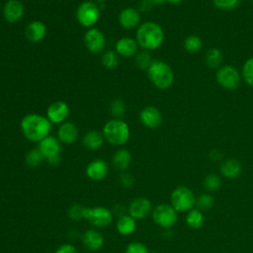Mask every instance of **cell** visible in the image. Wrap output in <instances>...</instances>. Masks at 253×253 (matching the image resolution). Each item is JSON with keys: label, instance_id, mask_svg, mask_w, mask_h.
<instances>
[{"label": "cell", "instance_id": "obj_6", "mask_svg": "<svg viewBox=\"0 0 253 253\" xmlns=\"http://www.w3.org/2000/svg\"><path fill=\"white\" fill-rule=\"evenodd\" d=\"M170 203L177 211H189L196 205V197L190 188L179 186L171 193Z\"/></svg>", "mask_w": 253, "mask_h": 253}, {"label": "cell", "instance_id": "obj_27", "mask_svg": "<svg viewBox=\"0 0 253 253\" xmlns=\"http://www.w3.org/2000/svg\"><path fill=\"white\" fill-rule=\"evenodd\" d=\"M186 222L188 226H190L193 229H199L203 226L205 222V216L202 211L198 209H192L188 211L186 215Z\"/></svg>", "mask_w": 253, "mask_h": 253}, {"label": "cell", "instance_id": "obj_46", "mask_svg": "<svg viewBox=\"0 0 253 253\" xmlns=\"http://www.w3.org/2000/svg\"><path fill=\"white\" fill-rule=\"evenodd\" d=\"M0 10H2V3H1V0H0Z\"/></svg>", "mask_w": 253, "mask_h": 253}, {"label": "cell", "instance_id": "obj_35", "mask_svg": "<svg viewBox=\"0 0 253 253\" xmlns=\"http://www.w3.org/2000/svg\"><path fill=\"white\" fill-rule=\"evenodd\" d=\"M110 112L114 119H122L126 113V104L122 99H115L110 106Z\"/></svg>", "mask_w": 253, "mask_h": 253}, {"label": "cell", "instance_id": "obj_19", "mask_svg": "<svg viewBox=\"0 0 253 253\" xmlns=\"http://www.w3.org/2000/svg\"><path fill=\"white\" fill-rule=\"evenodd\" d=\"M46 35V26L40 20L30 22L25 28L26 39L33 43L40 42L44 39Z\"/></svg>", "mask_w": 253, "mask_h": 253}, {"label": "cell", "instance_id": "obj_40", "mask_svg": "<svg viewBox=\"0 0 253 253\" xmlns=\"http://www.w3.org/2000/svg\"><path fill=\"white\" fill-rule=\"evenodd\" d=\"M54 253H77V250L75 246L69 243H64L61 244L57 249L54 251Z\"/></svg>", "mask_w": 253, "mask_h": 253}, {"label": "cell", "instance_id": "obj_44", "mask_svg": "<svg viewBox=\"0 0 253 253\" xmlns=\"http://www.w3.org/2000/svg\"><path fill=\"white\" fill-rule=\"evenodd\" d=\"M151 1L154 3V5H162L166 2V0H151Z\"/></svg>", "mask_w": 253, "mask_h": 253}, {"label": "cell", "instance_id": "obj_31", "mask_svg": "<svg viewBox=\"0 0 253 253\" xmlns=\"http://www.w3.org/2000/svg\"><path fill=\"white\" fill-rule=\"evenodd\" d=\"M153 59L151 57V54L149 51L141 49L138 50V52L134 56V62L136 66L142 70H147V68L152 63Z\"/></svg>", "mask_w": 253, "mask_h": 253}, {"label": "cell", "instance_id": "obj_1", "mask_svg": "<svg viewBox=\"0 0 253 253\" xmlns=\"http://www.w3.org/2000/svg\"><path fill=\"white\" fill-rule=\"evenodd\" d=\"M51 123L40 114H28L21 120L20 127L24 136L32 142H40L49 135Z\"/></svg>", "mask_w": 253, "mask_h": 253}, {"label": "cell", "instance_id": "obj_24", "mask_svg": "<svg viewBox=\"0 0 253 253\" xmlns=\"http://www.w3.org/2000/svg\"><path fill=\"white\" fill-rule=\"evenodd\" d=\"M131 162V154L126 148H119L112 157V163L114 167L122 172L126 171Z\"/></svg>", "mask_w": 253, "mask_h": 253}, {"label": "cell", "instance_id": "obj_5", "mask_svg": "<svg viewBox=\"0 0 253 253\" xmlns=\"http://www.w3.org/2000/svg\"><path fill=\"white\" fill-rule=\"evenodd\" d=\"M76 20L84 28H93L99 21L101 10L99 5L92 1H83L77 7Z\"/></svg>", "mask_w": 253, "mask_h": 253}, {"label": "cell", "instance_id": "obj_25", "mask_svg": "<svg viewBox=\"0 0 253 253\" xmlns=\"http://www.w3.org/2000/svg\"><path fill=\"white\" fill-rule=\"evenodd\" d=\"M116 227L121 235L127 236L132 234L136 229V220L128 213L120 216L117 220Z\"/></svg>", "mask_w": 253, "mask_h": 253}, {"label": "cell", "instance_id": "obj_20", "mask_svg": "<svg viewBox=\"0 0 253 253\" xmlns=\"http://www.w3.org/2000/svg\"><path fill=\"white\" fill-rule=\"evenodd\" d=\"M81 241L84 247L89 251H98L104 245L103 234L96 229H87L81 236Z\"/></svg>", "mask_w": 253, "mask_h": 253}, {"label": "cell", "instance_id": "obj_33", "mask_svg": "<svg viewBox=\"0 0 253 253\" xmlns=\"http://www.w3.org/2000/svg\"><path fill=\"white\" fill-rule=\"evenodd\" d=\"M241 76L247 85L253 87V56L249 57L244 62L241 70Z\"/></svg>", "mask_w": 253, "mask_h": 253}, {"label": "cell", "instance_id": "obj_30", "mask_svg": "<svg viewBox=\"0 0 253 253\" xmlns=\"http://www.w3.org/2000/svg\"><path fill=\"white\" fill-rule=\"evenodd\" d=\"M221 179L220 177L215 174V173H210L208 174L204 181H203V186L204 188L209 191V192H215L221 187Z\"/></svg>", "mask_w": 253, "mask_h": 253}, {"label": "cell", "instance_id": "obj_41", "mask_svg": "<svg viewBox=\"0 0 253 253\" xmlns=\"http://www.w3.org/2000/svg\"><path fill=\"white\" fill-rule=\"evenodd\" d=\"M154 6V3L151 0H141L138 4V11L139 12H148Z\"/></svg>", "mask_w": 253, "mask_h": 253}, {"label": "cell", "instance_id": "obj_23", "mask_svg": "<svg viewBox=\"0 0 253 253\" xmlns=\"http://www.w3.org/2000/svg\"><path fill=\"white\" fill-rule=\"evenodd\" d=\"M104 141H105V138H104L103 132L96 129L87 131L82 138L83 145L85 146V148L89 150H97L101 148L102 145L104 144Z\"/></svg>", "mask_w": 253, "mask_h": 253}, {"label": "cell", "instance_id": "obj_48", "mask_svg": "<svg viewBox=\"0 0 253 253\" xmlns=\"http://www.w3.org/2000/svg\"><path fill=\"white\" fill-rule=\"evenodd\" d=\"M240 1H241V0H240Z\"/></svg>", "mask_w": 253, "mask_h": 253}, {"label": "cell", "instance_id": "obj_7", "mask_svg": "<svg viewBox=\"0 0 253 253\" xmlns=\"http://www.w3.org/2000/svg\"><path fill=\"white\" fill-rule=\"evenodd\" d=\"M38 147L41 150L44 160L50 166H56L60 162L61 142L57 137L48 135L39 142Z\"/></svg>", "mask_w": 253, "mask_h": 253}, {"label": "cell", "instance_id": "obj_42", "mask_svg": "<svg viewBox=\"0 0 253 253\" xmlns=\"http://www.w3.org/2000/svg\"><path fill=\"white\" fill-rule=\"evenodd\" d=\"M209 157L211 161H214V162H217V161H220L222 159V153L218 150V149H212L210 154H209Z\"/></svg>", "mask_w": 253, "mask_h": 253}, {"label": "cell", "instance_id": "obj_36", "mask_svg": "<svg viewBox=\"0 0 253 253\" xmlns=\"http://www.w3.org/2000/svg\"><path fill=\"white\" fill-rule=\"evenodd\" d=\"M84 206L80 204H75L71 206L67 211L68 217L73 220V221H80L81 219H84V211H85Z\"/></svg>", "mask_w": 253, "mask_h": 253}, {"label": "cell", "instance_id": "obj_39", "mask_svg": "<svg viewBox=\"0 0 253 253\" xmlns=\"http://www.w3.org/2000/svg\"><path fill=\"white\" fill-rule=\"evenodd\" d=\"M120 184L123 188L129 189L133 186L134 184V178L130 173L127 172H123L120 175Z\"/></svg>", "mask_w": 253, "mask_h": 253}, {"label": "cell", "instance_id": "obj_38", "mask_svg": "<svg viewBox=\"0 0 253 253\" xmlns=\"http://www.w3.org/2000/svg\"><path fill=\"white\" fill-rule=\"evenodd\" d=\"M125 253H149V250L145 244L133 241L126 245Z\"/></svg>", "mask_w": 253, "mask_h": 253}, {"label": "cell", "instance_id": "obj_47", "mask_svg": "<svg viewBox=\"0 0 253 253\" xmlns=\"http://www.w3.org/2000/svg\"><path fill=\"white\" fill-rule=\"evenodd\" d=\"M251 3H252V5H253V0H251Z\"/></svg>", "mask_w": 253, "mask_h": 253}, {"label": "cell", "instance_id": "obj_14", "mask_svg": "<svg viewBox=\"0 0 253 253\" xmlns=\"http://www.w3.org/2000/svg\"><path fill=\"white\" fill-rule=\"evenodd\" d=\"M25 13L24 5L20 0H8L2 7V15L6 22L15 24L19 22Z\"/></svg>", "mask_w": 253, "mask_h": 253}, {"label": "cell", "instance_id": "obj_29", "mask_svg": "<svg viewBox=\"0 0 253 253\" xmlns=\"http://www.w3.org/2000/svg\"><path fill=\"white\" fill-rule=\"evenodd\" d=\"M203 47V42L200 37L196 35L188 36L184 41V48L191 53L199 52Z\"/></svg>", "mask_w": 253, "mask_h": 253}, {"label": "cell", "instance_id": "obj_3", "mask_svg": "<svg viewBox=\"0 0 253 253\" xmlns=\"http://www.w3.org/2000/svg\"><path fill=\"white\" fill-rule=\"evenodd\" d=\"M146 72L150 82L157 89L166 90L174 82V72L171 66L163 60H153Z\"/></svg>", "mask_w": 253, "mask_h": 253}, {"label": "cell", "instance_id": "obj_22", "mask_svg": "<svg viewBox=\"0 0 253 253\" xmlns=\"http://www.w3.org/2000/svg\"><path fill=\"white\" fill-rule=\"evenodd\" d=\"M219 171L221 175L227 179H235L242 172L241 163L234 158H228L220 163Z\"/></svg>", "mask_w": 253, "mask_h": 253}, {"label": "cell", "instance_id": "obj_17", "mask_svg": "<svg viewBox=\"0 0 253 253\" xmlns=\"http://www.w3.org/2000/svg\"><path fill=\"white\" fill-rule=\"evenodd\" d=\"M87 177L95 182L103 181L109 173V165L103 159H95L86 166Z\"/></svg>", "mask_w": 253, "mask_h": 253}, {"label": "cell", "instance_id": "obj_8", "mask_svg": "<svg viewBox=\"0 0 253 253\" xmlns=\"http://www.w3.org/2000/svg\"><path fill=\"white\" fill-rule=\"evenodd\" d=\"M178 211L169 204H159L153 208L151 216L153 221L163 228L172 227L178 219Z\"/></svg>", "mask_w": 253, "mask_h": 253}, {"label": "cell", "instance_id": "obj_9", "mask_svg": "<svg viewBox=\"0 0 253 253\" xmlns=\"http://www.w3.org/2000/svg\"><path fill=\"white\" fill-rule=\"evenodd\" d=\"M241 74L239 71L231 66H220L215 73V80L217 84L226 90H235L239 87L241 82Z\"/></svg>", "mask_w": 253, "mask_h": 253}, {"label": "cell", "instance_id": "obj_26", "mask_svg": "<svg viewBox=\"0 0 253 253\" xmlns=\"http://www.w3.org/2000/svg\"><path fill=\"white\" fill-rule=\"evenodd\" d=\"M206 63L211 69H218L223 61L222 51L217 47L210 48L206 53Z\"/></svg>", "mask_w": 253, "mask_h": 253}, {"label": "cell", "instance_id": "obj_34", "mask_svg": "<svg viewBox=\"0 0 253 253\" xmlns=\"http://www.w3.org/2000/svg\"><path fill=\"white\" fill-rule=\"evenodd\" d=\"M101 60L102 64L106 68L112 69L117 67V65L119 64V55L115 50H107L103 53Z\"/></svg>", "mask_w": 253, "mask_h": 253}, {"label": "cell", "instance_id": "obj_10", "mask_svg": "<svg viewBox=\"0 0 253 253\" xmlns=\"http://www.w3.org/2000/svg\"><path fill=\"white\" fill-rule=\"evenodd\" d=\"M114 213L105 207H94L85 208L84 219L87 220L91 225L102 228L110 225L113 221Z\"/></svg>", "mask_w": 253, "mask_h": 253}, {"label": "cell", "instance_id": "obj_15", "mask_svg": "<svg viewBox=\"0 0 253 253\" xmlns=\"http://www.w3.org/2000/svg\"><path fill=\"white\" fill-rule=\"evenodd\" d=\"M140 12L133 7H126L121 10L118 21L120 26L125 30H132L140 25Z\"/></svg>", "mask_w": 253, "mask_h": 253}, {"label": "cell", "instance_id": "obj_13", "mask_svg": "<svg viewBox=\"0 0 253 253\" xmlns=\"http://www.w3.org/2000/svg\"><path fill=\"white\" fill-rule=\"evenodd\" d=\"M70 110L67 103L64 101H55L51 103L46 110V118L51 124L61 125L66 122Z\"/></svg>", "mask_w": 253, "mask_h": 253}, {"label": "cell", "instance_id": "obj_11", "mask_svg": "<svg viewBox=\"0 0 253 253\" xmlns=\"http://www.w3.org/2000/svg\"><path fill=\"white\" fill-rule=\"evenodd\" d=\"M83 42L86 48L91 53L102 52L106 47V37L104 33L97 28L88 29L83 37Z\"/></svg>", "mask_w": 253, "mask_h": 253}, {"label": "cell", "instance_id": "obj_21", "mask_svg": "<svg viewBox=\"0 0 253 253\" xmlns=\"http://www.w3.org/2000/svg\"><path fill=\"white\" fill-rule=\"evenodd\" d=\"M78 128L72 122H64L59 125L57 129V138L63 144H72L78 138Z\"/></svg>", "mask_w": 253, "mask_h": 253}, {"label": "cell", "instance_id": "obj_4", "mask_svg": "<svg viewBox=\"0 0 253 253\" xmlns=\"http://www.w3.org/2000/svg\"><path fill=\"white\" fill-rule=\"evenodd\" d=\"M103 135L105 140L115 146L126 144L130 136L128 125L122 119H112L103 126Z\"/></svg>", "mask_w": 253, "mask_h": 253}, {"label": "cell", "instance_id": "obj_18", "mask_svg": "<svg viewBox=\"0 0 253 253\" xmlns=\"http://www.w3.org/2000/svg\"><path fill=\"white\" fill-rule=\"evenodd\" d=\"M138 44L135 39L124 37L119 39L115 44V51L118 53L119 56L123 57H132L138 52Z\"/></svg>", "mask_w": 253, "mask_h": 253}, {"label": "cell", "instance_id": "obj_43", "mask_svg": "<svg viewBox=\"0 0 253 253\" xmlns=\"http://www.w3.org/2000/svg\"><path fill=\"white\" fill-rule=\"evenodd\" d=\"M184 0H166V2L168 3H171V4H174V5H177V4H180L182 3Z\"/></svg>", "mask_w": 253, "mask_h": 253}, {"label": "cell", "instance_id": "obj_37", "mask_svg": "<svg viewBox=\"0 0 253 253\" xmlns=\"http://www.w3.org/2000/svg\"><path fill=\"white\" fill-rule=\"evenodd\" d=\"M240 0H212L213 5L221 11H230L238 7Z\"/></svg>", "mask_w": 253, "mask_h": 253}, {"label": "cell", "instance_id": "obj_32", "mask_svg": "<svg viewBox=\"0 0 253 253\" xmlns=\"http://www.w3.org/2000/svg\"><path fill=\"white\" fill-rule=\"evenodd\" d=\"M214 205L213 197L209 193H204L196 199L197 209L200 211H209Z\"/></svg>", "mask_w": 253, "mask_h": 253}, {"label": "cell", "instance_id": "obj_2", "mask_svg": "<svg viewBox=\"0 0 253 253\" xmlns=\"http://www.w3.org/2000/svg\"><path fill=\"white\" fill-rule=\"evenodd\" d=\"M135 41L139 47L151 51L161 46L164 41V31L162 27L152 21L140 24L136 30Z\"/></svg>", "mask_w": 253, "mask_h": 253}, {"label": "cell", "instance_id": "obj_16", "mask_svg": "<svg viewBox=\"0 0 253 253\" xmlns=\"http://www.w3.org/2000/svg\"><path fill=\"white\" fill-rule=\"evenodd\" d=\"M139 121L148 128H156L162 124L163 117L156 107L146 106L139 113Z\"/></svg>", "mask_w": 253, "mask_h": 253}, {"label": "cell", "instance_id": "obj_12", "mask_svg": "<svg viewBox=\"0 0 253 253\" xmlns=\"http://www.w3.org/2000/svg\"><path fill=\"white\" fill-rule=\"evenodd\" d=\"M152 210V204L147 198L138 197L130 202L127 208V213L137 220L147 217L149 214H151Z\"/></svg>", "mask_w": 253, "mask_h": 253}, {"label": "cell", "instance_id": "obj_28", "mask_svg": "<svg viewBox=\"0 0 253 253\" xmlns=\"http://www.w3.org/2000/svg\"><path fill=\"white\" fill-rule=\"evenodd\" d=\"M44 160L41 150L39 147L37 148H32L26 153L25 156V163L29 167H37L39 166L42 161Z\"/></svg>", "mask_w": 253, "mask_h": 253}, {"label": "cell", "instance_id": "obj_45", "mask_svg": "<svg viewBox=\"0 0 253 253\" xmlns=\"http://www.w3.org/2000/svg\"><path fill=\"white\" fill-rule=\"evenodd\" d=\"M107 0H95V2L96 3H98V4H102V3H105Z\"/></svg>", "mask_w": 253, "mask_h": 253}]
</instances>
